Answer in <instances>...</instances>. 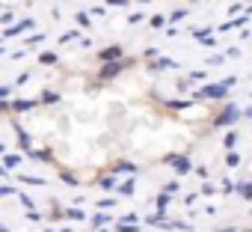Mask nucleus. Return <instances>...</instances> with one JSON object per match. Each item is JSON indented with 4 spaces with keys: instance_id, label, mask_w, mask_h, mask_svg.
<instances>
[{
    "instance_id": "obj_1",
    "label": "nucleus",
    "mask_w": 252,
    "mask_h": 232,
    "mask_svg": "<svg viewBox=\"0 0 252 232\" xmlns=\"http://www.w3.org/2000/svg\"><path fill=\"white\" fill-rule=\"evenodd\" d=\"M234 116H237V110H234V107H228V110H225V113H222V116H220V119H217V122H214V125H217V128H220V125H228V122H231V119H234Z\"/></svg>"
},
{
    "instance_id": "obj_2",
    "label": "nucleus",
    "mask_w": 252,
    "mask_h": 232,
    "mask_svg": "<svg viewBox=\"0 0 252 232\" xmlns=\"http://www.w3.org/2000/svg\"><path fill=\"white\" fill-rule=\"evenodd\" d=\"M166 161H169V164H175V167H178V173H187V170H190V161H184V158H175V155H169Z\"/></svg>"
},
{
    "instance_id": "obj_3",
    "label": "nucleus",
    "mask_w": 252,
    "mask_h": 232,
    "mask_svg": "<svg viewBox=\"0 0 252 232\" xmlns=\"http://www.w3.org/2000/svg\"><path fill=\"white\" fill-rule=\"evenodd\" d=\"M202 95H211V98H222V95H225V89H222V86H208Z\"/></svg>"
},
{
    "instance_id": "obj_4",
    "label": "nucleus",
    "mask_w": 252,
    "mask_h": 232,
    "mask_svg": "<svg viewBox=\"0 0 252 232\" xmlns=\"http://www.w3.org/2000/svg\"><path fill=\"white\" fill-rule=\"evenodd\" d=\"M119 54H122V51H119V48H107V51H104V54H101V60H116V57H119Z\"/></svg>"
},
{
    "instance_id": "obj_5",
    "label": "nucleus",
    "mask_w": 252,
    "mask_h": 232,
    "mask_svg": "<svg viewBox=\"0 0 252 232\" xmlns=\"http://www.w3.org/2000/svg\"><path fill=\"white\" fill-rule=\"evenodd\" d=\"M116 72H119V66H107V69H104V72H101V77H113V75H116Z\"/></svg>"
},
{
    "instance_id": "obj_6",
    "label": "nucleus",
    "mask_w": 252,
    "mask_h": 232,
    "mask_svg": "<svg viewBox=\"0 0 252 232\" xmlns=\"http://www.w3.org/2000/svg\"><path fill=\"white\" fill-rule=\"evenodd\" d=\"M42 101H45V104H54V101H60V98H57V92H45Z\"/></svg>"
},
{
    "instance_id": "obj_7",
    "label": "nucleus",
    "mask_w": 252,
    "mask_h": 232,
    "mask_svg": "<svg viewBox=\"0 0 252 232\" xmlns=\"http://www.w3.org/2000/svg\"><path fill=\"white\" fill-rule=\"evenodd\" d=\"M107 220H110V217H107V214H95V217H92V223H95V226H104V223H107Z\"/></svg>"
},
{
    "instance_id": "obj_8",
    "label": "nucleus",
    "mask_w": 252,
    "mask_h": 232,
    "mask_svg": "<svg viewBox=\"0 0 252 232\" xmlns=\"http://www.w3.org/2000/svg\"><path fill=\"white\" fill-rule=\"evenodd\" d=\"M240 193H246V199H252V185H237Z\"/></svg>"
},
{
    "instance_id": "obj_9",
    "label": "nucleus",
    "mask_w": 252,
    "mask_h": 232,
    "mask_svg": "<svg viewBox=\"0 0 252 232\" xmlns=\"http://www.w3.org/2000/svg\"><path fill=\"white\" fill-rule=\"evenodd\" d=\"M122 193H125V196L134 193V182H125V185H122Z\"/></svg>"
},
{
    "instance_id": "obj_10",
    "label": "nucleus",
    "mask_w": 252,
    "mask_h": 232,
    "mask_svg": "<svg viewBox=\"0 0 252 232\" xmlns=\"http://www.w3.org/2000/svg\"><path fill=\"white\" fill-rule=\"evenodd\" d=\"M39 60H42V63H45V66H48V63H54V60H57V57H54V54H42V57H39Z\"/></svg>"
},
{
    "instance_id": "obj_11",
    "label": "nucleus",
    "mask_w": 252,
    "mask_h": 232,
    "mask_svg": "<svg viewBox=\"0 0 252 232\" xmlns=\"http://www.w3.org/2000/svg\"><path fill=\"white\" fill-rule=\"evenodd\" d=\"M228 164H231V167H237V164H240V155H234V152H231V155H228Z\"/></svg>"
}]
</instances>
